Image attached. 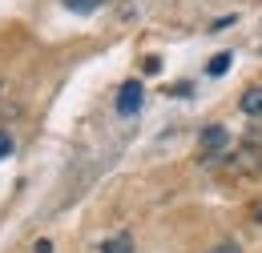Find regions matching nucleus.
<instances>
[{
  "instance_id": "9",
  "label": "nucleus",
  "mask_w": 262,
  "mask_h": 253,
  "mask_svg": "<svg viewBox=\"0 0 262 253\" xmlns=\"http://www.w3.org/2000/svg\"><path fill=\"white\" fill-rule=\"evenodd\" d=\"M145 72H162V61L158 57H145Z\"/></svg>"
},
{
  "instance_id": "2",
  "label": "nucleus",
  "mask_w": 262,
  "mask_h": 253,
  "mask_svg": "<svg viewBox=\"0 0 262 253\" xmlns=\"http://www.w3.org/2000/svg\"><path fill=\"white\" fill-rule=\"evenodd\" d=\"M226 141H230V133L222 125H206V129H202V141H198V145H202V157L222 153V149H226Z\"/></svg>"
},
{
  "instance_id": "7",
  "label": "nucleus",
  "mask_w": 262,
  "mask_h": 253,
  "mask_svg": "<svg viewBox=\"0 0 262 253\" xmlns=\"http://www.w3.org/2000/svg\"><path fill=\"white\" fill-rule=\"evenodd\" d=\"M8 153H12V137L0 129V157H8Z\"/></svg>"
},
{
  "instance_id": "10",
  "label": "nucleus",
  "mask_w": 262,
  "mask_h": 253,
  "mask_svg": "<svg viewBox=\"0 0 262 253\" xmlns=\"http://www.w3.org/2000/svg\"><path fill=\"white\" fill-rule=\"evenodd\" d=\"M33 253H53V241H36Z\"/></svg>"
},
{
  "instance_id": "6",
  "label": "nucleus",
  "mask_w": 262,
  "mask_h": 253,
  "mask_svg": "<svg viewBox=\"0 0 262 253\" xmlns=\"http://www.w3.org/2000/svg\"><path fill=\"white\" fill-rule=\"evenodd\" d=\"M105 0H65V8H73V12H97Z\"/></svg>"
},
{
  "instance_id": "8",
  "label": "nucleus",
  "mask_w": 262,
  "mask_h": 253,
  "mask_svg": "<svg viewBox=\"0 0 262 253\" xmlns=\"http://www.w3.org/2000/svg\"><path fill=\"white\" fill-rule=\"evenodd\" d=\"M210 253H242V249H238L234 241H222V245H214V249H210Z\"/></svg>"
},
{
  "instance_id": "5",
  "label": "nucleus",
  "mask_w": 262,
  "mask_h": 253,
  "mask_svg": "<svg viewBox=\"0 0 262 253\" xmlns=\"http://www.w3.org/2000/svg\"><path fill=\"white\" fill-rule=\"evenodd\" d=\"M230 61H234L230 53H218V57H210V64H206V72H210V77H222V72L230 68Z\"/></svg>"
},
{
  "instance_id": "4",
  "label": "nucleus",
  "mask_w": 262,
  "mask_h": 253,
  "mask_svg": "<svg viewBox=\"0 0 262 253\" xmlns=\"http://www.w3.org/2000/svg\"><path fill=\"white\" fill-rule=\"evenodd\" d=\"M101 253H133V237L129 233H113L101 241Z\"/></svg>"
},
{
  "instance_id": "1",
  "label": "nucleus",
  "mask_w": 262,
  "mask_h": 253,
  "mask_svg": "<svg viewBox=\"0 0 262 253\" xmlns=\"http://www.w3.org/2000/svg\"><path fill=\"white\" fill-rule=\"evenodd\" d=\"M141 100H145V89H141V81H125V85H121V93H117V113H121V117H133V113H141Z\"/></svg>"
},
{
  "instance_id": "3",
  "label": "nucleus",
  "mask_w": 262,
  "mask_h": 253,
  "mask_svg": "<svg viewBox=\"0 0 262 253\" xmlns=\"http://www.w3.org/2000/svg\"><path fill=\"white\" fill-rule=\"evenodd\" d=\"M238 109H242L246 117H262V85L246 89V93H242V100H238Z\"/></svg>"
}]
</instances>
